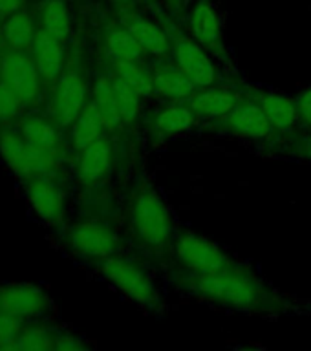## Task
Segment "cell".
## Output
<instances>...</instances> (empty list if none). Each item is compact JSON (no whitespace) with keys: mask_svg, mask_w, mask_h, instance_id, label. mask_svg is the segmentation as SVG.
Instances as JSON below:
<instances>
[{"mask_svg":"<svg viewBox=\"0 0 311 351\" xmlns=\"http://www.w3.org/2000/svg\"><path fill=\"white\" fill-rule=\"evenodd\" d=\"M192 287L211 300L236 309H249L262 298V289L257 282L246 274L236 273L233 267L214 274H198Z\"/></svg>","mask_w":311,"mask_h":351,"instance_id":"6da1fadb","label":"cell"},{"mask_svg":"<svg viewBox=\"0 0 311 351\" xmlns=\"http://www.w3.org/2000/svg\"><path fill=\"white\" fill-rule=\"evenodd\" d=\"M0 161L21 181L46 176L57 163V152H43L27 145L16 128H0Z\"/></svg>","mask_w":311,"mask_h":351,"instance_id":"7a4b0ae2","label":"cell"},{"mask_svg":"<svg viewBox=\"0 0 311 351\" xmlns=\"http://www.w3.org/2000/svg\"><path fill=\"white\" fill-rule=\"evenodd\" d=\"M132 227L145 245L161 247L170 240L172 221L169 208L158 192L147 186L139 191L132 207Z\"/></svg>","mask_w":311,"mask_h":351,"instance_id":"3957f363","label":"cell"},{"mask_svg":"<svg viewBox=\"0 0 311 351\" xmlns=\"http://www.w3.org/2000/svg\"><path fill=\"white\" fill-rule=\"evenodd\" d=\"M101 273L115 289L139 306L152 307L158 304V289L139 265L125 258L108 256L101 262Z\"/></svg>","mask_w":311,"mask_h":351,"instance_id":"277c9868","label":"cell"},{"mask_svg":"<svg viewBox=\"0 0 311 351\" xmlns=\"http://www.w3.org/2000/svg\"><path fill=\"white\" fill-rule=\"evenodd\" d=\"M0 311L19 318L22 322L44 320L54 311V300L35 284H0Z\"/></svg>","mask_w":311,"mask_h":351,"instance_id":"5b68a950","label":"cell"},{"mask_svg":"<svg viewBox=\"0 0 311 351\" xmlns=\"http://www.w3.org/2000/svg\"><path fill=\"white\" fill-rule=\"evenodd\" d=\"M0 81L8 84L26 106L33 104L41 93V75L37 64L27 51L8 49L0 57Z\"/></svg>","mask_w":311,"mask_h":351,"instance_id":"8992f818","label":"cell"},{"mask_svg":"<svg viewBox=\"0 0 311 351\" xmlns=\"http://www.w3.org/2000/svg\"><path fill=\"white\" fill-rule=\"evenodd\" d=\"M22 196L33 216L44 225L57 227L62 223L66 214L65 192L49 181L46 176H38L32 180L22 181Z\"/></svg>","mask_w":311,"mask_h":351,"instance_id":"52a82bcc","label":"cell"},{"mask_svg":"<svg viewBox=\"0 0 311 351\" xmlns=\"http://www.w3.org/2000/svg\"><path fill=\"white\" fill-rule=\"evenodd\" d=\"M176 254L181 263L196 274H214L231 267L229 260L218 245L198 234H183L178 238Z\"/></svg>","mask_w":311,"mask_h":351,"instance_id":"ba28073f","label":"cell"},{"mask_svg":"<svg viewBox=\"0 0 311 351\" xmlns=\"http://www.w3.org/2000/svg\"><path fill=\"white\" fill-rule=\"evenodd\" d=\"M66 241L71 251L79 256L97 258V260L112 256L119 245L117 236L108 227L93 221L71 225L66 232Z\"/></svg>","mask_w":311,"mask_h":351,"instance_id":"9c48e42d","label":"cell"},{"mask_svg":"<svg viewBox=\"0 0 311 351\" xmlns=\"http://www.w3.org/2000/svg\"><path fill=\"white\" fill-rule=\"evenodd\" d=\"M87 84L76 71H68L55 82L51 97V115L62 128L71 126L87 106Z\"/></svg>","mask_w":311,"mask_h":351,"instance_id":"30bf717a","label":"cell"},{"mask_svg":"<svg viewBox=\"0 0 311 351\" xmlns=\"http://www.w3.org/2000/svg\"><path fill=\"white\" fill-rule=\"evenodd\" d=\"M176 66L191 79L196 86L207 88L216 79L213 60L203 51L200 44L191 40H180L174 44Z\"/></svg>","mask_w":311,"mask_h":351,"instance_id":"8fae6325","label":"cell"},{"mask_svg":"<svg viewBox=\"0 0 311 351\" xmlns=\"http://www.w3.org/2000/svg\"><path fill=\"white\" fill-rule=\"evenodd\" d=\"M32 57L37 64L38 75L44 82H57L59 77L65 73L62 43L46 32H37V37L32 46Z\"/></svg>","mask_w":311,"mask_h":351,"instance_id":"7c38bea8","label":"cell"},{"mask_svg":"<svg viewBox=\"0 0 311 351\" xmlns=\"http://www.w3.org/2000/svg\"><path fill=\"white\" fill-rule=\"evenodd\" d=\"M227 125L235 134L251 139H264L273 132V125L260 104H236V108L227 115Z\"/></svg>","mask_w":311,"mask_h":351,"instance_id":"4fadbf2b","label":"cell"},{"mask_svg":"<svg viewBox=\"0 0 311 351\" xmlns=\"http://www.w3.org/2000/svg\"><path fill=\"white\" fill-rule=\"evenodd\" d=\"M110 165H112V147L108 139L99 137L97 141H93L84 150H81L79 176L87 183H95L108 174Z\"/></svg>","mask_w":311,"mask_h":351,"instance_id":"5bb4252c","label":"cell"},{"mask_svg":"<svg viewBox=\"0 0 311 351\" xmlns=\"http://www.w3.org/2000/svg\"><path fill=\"white\" fill-rule=\"evenodd\" d=\"M0 37L4 40L5 49L11 51H27L32 49L33 40L37 37L32 16L24 11H16L0 24Z\"/></svg>","mask_w":311,"mask_h":351,"instance_id":"9a60e30c","label":"cell"},{"mask_svg":"<svg viewBox=\"0 0 311 351\" xmlns=\"http://www.w3.org/2000/svg\"><path fill=\"white\" fill-rule=\"evenodd\" d=\"M125 29L136 38L145 53L163 55L169 51V38L158 24L132 15L125 21Z\"/></svg>","mask_w":311,"mask_h":351,"instance_id":"2e32d148","label":"cell"},{"mask_svg":"<svg viewBox=\"0 0 311 351\" xmlns=\"http://www.w3.org/2000/svg\"><path fill=\"white\" fill-rule=\"evenodd\" d=\"M59 328L43 320H30L22 324L13 351H51L55 348Z\"/></svg>","mask_w":311,"mask_h":351,"instance_id":"e0dca14e","label":"cell"},{"mask_svg":"<svg viewBox=\"0 0 311 351\" xmlns=\"http://www.w3.org/2000/svg\"><path fill=\"white\" fill-rule=\"evenodd\" d=\"M154 90L165 97L187 99L194 93L196 84L178 68V66H163L152 73Z\"/></svg>","mask_w":311,"mask_h":351,"instance_id":"ac0fdd59","label":"cell"},{"mask_svg":"<svg viewBox=\"0 0 311 351\" xmlns=\"http://www.w3.org/2000/svg\"><path fill=\"white\" fill-rule=\"evenodd\" d=\"M103 130H106L103 117L92 101L84 106L81 115L71 125V143L77 150H84L88 145H92L99 137H103Z\"/></svg>","mask_w":311,"mask_h":351,"instance_id":"d6986e66","label":"cell"},{"mask_svg":"<svg viewBox=\"0 0 311 351\" xmlns=\"http://www.w3.org/2000/svg\"><path fill=\"white\" fill-rule=\"evenodd\" d=\"M22 137L26 139L27 145H32L37 150L43 152H57V145H59V134L49 121L43 119V117H22L21 125H19Z\"/></svg>","mask_w":311,"mask_h":351,"instance_id":"ffe728a7","label":"cell"},{"mask_svg":"<svg viewBox=\"0 0 311 351\" xmlns=\"http://www.w3.org/2000/svg\"><path fill=\"white\" fill-rule=\"evenodd\" d=\"M93 104L97 106L106 130L114 132L117 126H121L123 115H121L119 103L115 97L114 86H112V79L99 77L95 81V84H93Z\"/></svg>","mask_w":311,"mask_h":351,"instance_id":"44dd1931","label":"cell"},{"mask_svg":"<svg viewBox=\"0 0 311 351\" xmlns=\"http://www.w3.org/2000/svg\"><path fill=\"white\" fill-rule=\"evenodd\" d=\"M238 104V97L231 92L222 90H207L202 93H192L189 106L196 114L209 115V117H222L229 115Z\"/></svg>","mask_w":311,"mask_h":351,"instance_id":"7402d4cb","label":"cell"},{"mask_svg":"<svg viewBox=\"0 0 311 351\" xmlns=\"http://www.w3.org/2000/svg\"><path fill=\"white\" fill-rule=\"evenodd\" d=\"M260 106L271 121L273 128L286 130L290 126L295 125L297 117H299V110L297 103L293 99L286 97V95H277V93H268L260 97Z\"/></svg>","mask_w":311,"mask_h":351,"instance_id":"603a6c76","label":"cell"},{"mask_svg":"<svg viewBox=\"0 0 311 351\" xmlns=\"http://www.w3.org/2000/svg\"><path fill=\"white\" fill-rule=\"evenodd\" d=\"M192 35L203 46H213L220 40L218 13L209 4H198L191 16Z\"/></svg>","mask_w":311,"mask_h":351,"instance_id":"cb8c5ba5","label":"cell"},{"mask_svg":"<svg viewBox=\"0 0 311 351\" xmlns=\"http://www.w3.org/2000/svg\"><path fill=\"white\" fill-rule=\"evenodd\" d=\"M43 32L65 43L70 37L71 19L70 10L62 0H48L43 8Z\"/></svg>","mask_w":311,"mask_h":351,"instance_id":"d4e9b609","label":"cell"},{"mask_svg":"<svg viewBox=\"0 0 311 351\" xmlns=\"http://www.w3.org/2000/svg\"><path fill=\"white\" fill-rule=\"evenodd\" d=\"M194 110L191 106H169L163 112H159L156 115L154 126L156 130L163 132V134H180V132H187L194 125Z\"/></svg>","mask_w":311,"mask_h":351,"instance_id":"484cf974","label":"cell"},{"mask_svg":"<svg viewBox=\"0 0 311 351\" xmlns=\"http://www.w3.org/2000/svg\"><path fill=\"white\" fill-rule=\"evenodd\" d=\"M115 73L136 90L141 97H147L154 92V79L143 70L141 62L136 60H115Z\"/></svg>","mask_w":311,"mask_h":351,"instance_id":"4316f807","label":"cell"},{"mask_svg":"<svg viewBox=\"0 0 311 351\" xmlns=\"http://www.w3.org/2000/svg\"><path fill=\"white\" fill-rule=\"evenodd\" d=\"M106 46H108L110 53L114 55L117 60H136L141 62L143 48L137 44V40L132 37L126 29H112L106 35Z\"/></svg>","mask_w":311,"mask_h":351,"instance_id":"83f0119b","label":"cell"},{"mask_svg":"<svg viewBox=\"0 0 311 351\" xmlns=\"http://www.w3.org/2000/svg\"><path fill=\"white\" fill-rule=\"evenodd\" d=\"M112 86H114L115 97H117V103H119L123 123H134L137 119V114H139V99H141V95L130 84H126L117 73L112 79Z\"/></svg>","mask_w":311,"mask_h":351,"instance_id":"f1b7e54d","label":"cell"},{"mask_svg":"<svg viewBox=\"0 0 311 351\" xmlns=\"http://www.w3.org/2000/svg\"><path fill=\"white\" fill-rule=\"evenodd\" d=\"M24 108H26V104L22 103L21 97L8 84L0 81V125H5V123L21 117Z\"/></svg>","mask_w":311,"mask_h":351,"instance_id":"f546056e","label":"cell"},{"mask_svg":"<svg viewBox=\"0 0 311 351\" xmlns=\"http://www.w3.org/2000/svg\"><path fill=\"white\" fill-rule=\"evenodd\" d=\"M22 324L24 322L19 318L0 311V351H13Z\"/></svg>","mask_w":311,"mask_h":351,"instance_id":"4dcf8cb0","label":"cell"},{"mask_svg":"<svg viewBox=\"0 0 311 351\" xmlns=\"http://www.w3.org/2000/svg\"><path fill=\"white\" fill-rule=\"evenodd\" d=\"M54 350L59 351H81L87 350V342L77 337V335L70 333V331H65V329H59L57 333V339H55V348Z\"/></svg>","mask_w":311,"mask_h":351,"instance_id":"1f68e13d","label":"cell"},{"mask_svg":"<svg viewBox=\"0 0 311 351\" xmlns=\"http://www.w3.org/2000/svg\"><path fill=\"white\" fill-rule=\"evenodd\" d=\"M297 110H299V117L311 126V88H308L306 92L297 99Z\"/></svg>","mask_w":311,"mask_h":351,"instance_id":"d6a6232c","label":"cell"},{"mask_svg":"<svg viewBox=\"0 0 311 351\" xmlns=\"http://www.w3.org/2000/svg\"><path fill=\"white\" fill-rule=\"evenodd\" d=\"M22 0H0V24L8 19L10 15L21 11Z\"/></svg>","mask_w":311,"mask_h":351,"instance_id":"836d02e7","label":"cell"},{"mask_svg":"<svg viewBox=\"0 0 311 351\" xmlns=\"http://www.w3.org/2000/svg\"><path fill=\"white\" fill-rule=\"evenodd\" d=\"M5 48V44H4V40H2V37H0V57H2V49Z\"/></svg>","mask_w":311,"mask_h":351,"instance_id":"e575fe53","label":"cell"}]
</instances>
